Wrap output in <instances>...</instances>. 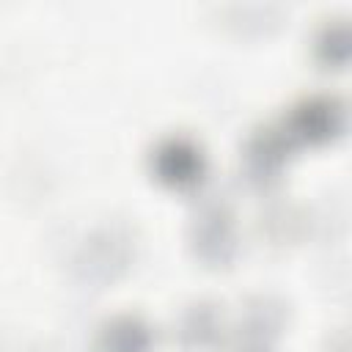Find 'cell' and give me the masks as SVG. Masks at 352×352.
<instances>
[{"label":"cell","mask_w":352,"mask_h":352,"mask_svg":"<svg viewBox=\"0 0 352 352\" xmlns=\"http://www.w3.org/2000/svg\"><path fill=\"white\" fill-rule=\"evenodd\" d=\"M195 168H198V157L190 146L184 143H170L168 148H162L160 154V170L168 176V179H176V182H187L195 176Z\"/></svg>","instance_id":"1"},{"label":"cell","mask_w":352,"mask_h":352,"mask_svg":"<svg viewBox=\"0 0 352 352\" xmlns=\"http://www.w3.org/2000/svg\"><path fill=\"white\" fill-rule=\"evenodd\" d=\"M107 341H110L113 352H140V349L146 346V333H143L138 324L124 322V327L110 330Z\"/></svg>","instance_id":"2"}]
</instances>
